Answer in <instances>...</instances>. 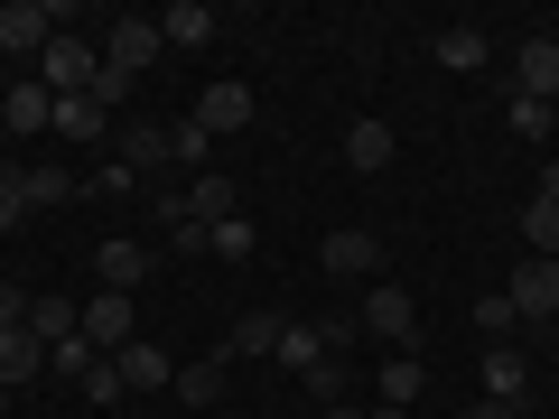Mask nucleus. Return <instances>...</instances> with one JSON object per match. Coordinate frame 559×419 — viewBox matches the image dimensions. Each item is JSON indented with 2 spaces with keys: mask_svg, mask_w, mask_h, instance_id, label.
Here are the masks:
<instances>
[{
  "mask_svg": "<svg viewBox=\"0 0 559 419\" xmlns=\"http://www.w3.org/2000/svg\"><path fill=\"white\" fill-rule=\"evenodd\" d=\"M318 355H326V326H280V363H289V373H308Z\"/></svg>",
  "mask_w": 559,
  "mask_h": 419,
  "instance_id": "c756f323",
  "label": "nucleus"
},
{
  "mask_svg": "<svg viewBox=\"0 0 559 419\" xmlns=\"http://www.w3.org/2000/svg\"><path fill=\"white\" fill-rule=\"evenodd\" d=\"M75 336L94 345V355H121V345H131V299H121V289H94L84 318H75Z\"/></svg>",
  "mask_w": 559,
  "mask_h": 419,
  "instance_id": "0eeeda50",
  "label": "nucleus"
},
{
  "mask_svg": "<svg viewBox=\"0 0 559 419\" xmlns=\"http://www.w3.org/2000/svg\"><path fill=\"white\" fill-rule=\"evenodd\" d=\"M28 308H38L28 289H0V336H10V326H28Z\"/></svg>",
  "mask_w": 559,
  "mask_h": 419,
  "instance_id": "4c0bfd02",
  "label": "nucleus"
},
{
  "mask_svg": "<svg viewBox=\"0 0 559 419\" xmlns=\"http://www.w3.org/2000/svg\"><path fill=\"white\" fill-rule=\"evenodd\" d=\"M168 149H178V168H197V178H205V121H197V112L168 121Z\"/></svg>",
  "mask_w": 559,
  "mask_h": 419,
  "instance_id": "7c9ffc66",
  "label": "nucleus"
},
{
  "mask_svg": "<svg viewBox=\"0 0 559 419\" xmlns=\"http://www.w3.org/2000/svg\"><path fill=\"white\" fill-rule=\"evenodd\" d=\"M299 382H308V400H326V410H336V400L355 392V373H345V355H318V363H308Z\"/></svg>",
  "mask_w": 559,
  "mask_h": 419,
  "instance_id": "bb28decb",
  "label": "nucleus"
},
{
  "mask_svg": "<svg viewBox=\"0 0 559 419\" xmlns=\"http://www.w3.org/2000/svg\"><path fill=\"white\" fill-rule=\"evenodd\" d=\"M392 159H401L392 121H345V168H355V178H382Z\"/></svg>",
  "mask_w": 559,
  "mask_h": 419,
  "instance_id": "9b49d317",
  "label": "nucleus"
},
{
  "mask_svg": "<svg viewBox=\"0 0 559 419\" xmlns=\"http://www.w3.org/2000/svg\"><path fill=\"white\" fill-rule=\"evenodd\" d=\"M84 94H94V103H103V112H112V103H131V75H112V65H103V75H94V84H84Z\"/></svg>",
  "mask_w": 559,
  "mask_h": 419,
  "instance_id": "c9c22d12",
  "label": "nucleus"
},
{
  "mask_svg": "<svg viewBox=\"0 0 559 419\" xmlns=\"http://www.w3.org/2000/svg\"><path fill=\"white\" fill-rule=\"evenodd\" d=\"M318 271H326V279H373V271H382V242L364 234V224H345V234L318 242Z\"/></svg>",
  "mask_w": 559,
  "mask_h": 419,
  "instance_id": "6e6552de",
  "label": "nucleus"
},
{
  "mask_svg": "<svg viewBox=\"0 0 559 419\" xmlns=\"http://www.w3.org/2000/svg\"><path fill=\"white\" fill-rule=\"evenodd\" d=\"M28 224V205H20V178H0V234H20Z\"/></svg>",
  "mask_w": 559,
  "mask_h": 419,
  "instance_id": "e433bc0d",
  "label": "nucleus"
},
{
  "mask_svg": "<svg viewBox=\"0 0 559 419\" xmlns=\"http://www.w3.org/2000/svg\"><path fill=\"white\" fill-rule=\"evenodd\" d=\"M94 345H84V336H57V345H47V373H57V382H84V373H94Z\"/></svg>",
  "mask_w": 559,
  "mask_h": 419,
  "instance_id": "c85d7f7f",
  "label": "nucleus"
},
{
  "mask_svg": "<svg viewBox=\"0 0 559 419\" xmlns=\"http://www.w3.org/2000/svg\"><path fill=\"white\" fill-rule=\"evenodd\" d=\"M513 94L559 103V38H522V47H513Z\"/></svg>",
  "mask_w": 559,
  "mask_h": 419,
  "instance_id": "1a4fd4ad",
  "label": "nucleus"
},
{
  "mask_svg": "<svg viewBox=\"0 0 559 419\" xmlns=\"http://www.w3.org/2000/svg\"><path fill=\"white\" fill-rule=\"evenodd\" d=\"M0 410H10V382H0Z\"/></svg>",
  "mask_w": 559,
  "mask_h": 419,
  "instance_id": "a19ab883",
  "label": "nucleus"
},
{
  "mask_svg": "<svg viewBox=\"0 0 559 419\" xmlns=\"http://www.w3.org/2000/svg\"><path fill=\"white\" fill-rule=\"evenodd\" d=\"M75 318H84V308L66 299V289H47V299L28 308V336H38V345H57V336H75Z\"/></svg>",
  "mask_w": 559,
  "mask_h": 419,
  "instance_id": "a878e982",
  "label": "nucleus"
},
{
  "mask_svg": "<svg viewBox=\"0 0 559 419\" xmlns=\"http://www.w3.org/2000/svg\"><path fill=\"white\" fill-rule=\"evenodd\" d=\"M159 38L168 47H205L215 38V10H205V0H178V10H159Z\"/></svg>",
  "mask_w": 559,
  "mask_h": 419,
  "instance_id": "5701e85b",
  "label": "nucleus"
},
{
  "mask_svg": "<svg viewBox=\"0 0 559 419\" xmlns=\"http://www.w3.org/2000/svg\"><path fill=\"white\" fill-rule=\"evenodd\" d=\"M429 57H439L448 75H476V65L495 57V38H485V28H439V38H429Z\"/></svg>",
  "mask_w": 559,
  "mask_h": 419,
  "instance_id": "f3484780",
  "label": "nucleus"
},
{
  "mask_svg": "<svg viewBox=\"0 0 559 419\" xmlns=\"http://www.w3.org/2000/svg\"><path fill=\"white\" fill-rule=\"evenodd\" d=\"M94 279H103V289H121V299H131L140 279H150V252H140V242H94Z\"/></svg>",
  "mask_w": 559,
  "mask_h": 419,
  "instance_id": "2eb2a0df",
  "label": "nucleus"
},
{
  "mask_svg": "<svg viewBox=\"0 0 559 419\" xmlns=\"http://www.w3.org/2000/svg\"><path fill=\"white\" fill-rule=\"evenodd\" d=\"M197 121H205V140H224V131H242V121H252V84H205L197 94Z\"/></svg>",
  "mask_w": 559,
  "mask_h": 419,
  "instance_id": "ddd939ff",
  "label": "nucleus"
},
{
  "mask_svg": "<svg viewBox=\"0 0 559 419\" xmlns=\"http://www.w3.org/2000/svg\"><path fill=\"white\" fill-rule=\"evenodd\" d=\"M94 75H103V47H84V38H47V57H38V84H47V94H84Z\"/></svg>",
  "mask_w": 559,
  "mask_h": 419,
  "instance_id": "39448f33",
  "label": "nucleus"
},
{
  "mask_svg": "<svg viewBox=\"0 0 559 419\" xmlns=\"http://www.w3.org/2000/svg\"><path fill=\"white\" fill-rule=\"evenodd\" d=\"M10 178H20V205H28V215H47V205H66V196L84 187V178H66V168H10Z\"/></svg>",
  "mask_w": 559,
  "mask_h": 419,
  "instance_id": "412c9836",
  "label": "nucleus"
},
{
  "mask_svg": "<svg viewBox=\"0 0 559 419\" xmlns=\"http://www.w3.org/2000/svg\"><path fill=\"white\" fill-rule=\"evenodd\" d=\"M485 392H495V400H513V410H522V392H532V363H522L513 345H485Z\"/></svg>",
  "mask_w": 559,
  "mask_h": 419,
  "instance_id": "aec40b11",
  "label": "nucleus"
},
{
  "mask_svg": "<svg viewBox=\"0 0 559 419\" xmlns=\"http://www.w3.org/2000/svg\"><path fill=\"white\" fill-rule=\"evenodd\" d=\"M466 419H522V410H513V400H495V392H485V400H466Z\"/></svg>",
  "mask_w": 559,
  "mask_h": 419,
  "instance_id": "58836bf2",
  "label": "nucleus"
},
{
  "mask_svg": "<svg viewBox=\"0 0 559 419\" xmlns=\"http://www.w3.org/2000/svg\"><path fill=\"white\" fill-rule=\"evenodd\" d=\"M38 373H47V345L28 336V326H10V336H0V382H10V392H28Z\"/></svg>",
  "mask_w": 559,
  "mask_h": 419,
  "instance_id": "dca6fc26",
  "label": "nucleus"
},
{
  "mask_svg": "<svg viewBox=\"0 0 559 419\" xmlns=\"http://www.w3.org/2000/svg\"><path fill=\"white\" fill-rule=\"evenodd\" d=\"M112 373H121V392H178V355H168V345H150V336L121 345Z\"/></svg>",
  "mask_w": 559,
  "mask_h": 419,
  "instance_id": "423d86ee",
  "label": "nucleus"
},
{
  "mask_svg": "<svg viewBox=\"0 0 559 419\" xmlns=\"http://www.w3.org/2000/svg\"><path fill=\"white\" fill-rule=\"evenodd\" d=\"M355 336H382L392 355H411V336H419V308H411V289L373 279V289H364V308H355Z\"/></svg>",
  "mask_w": 559,
  "mask_h": 419,
  "instance_id": "f257e3e1",
  "label": "nucleus"
},
{
  "mask_svg": "<svg viewBox=\"0 0 559 419\" xmlns=\"http://www.w3.org/2000/svg\"><path fill=\"white\" fill-rule=\"evenodd\" d=\"M476 326H485V336H495V345H513V299H503V289H495V299H476Z\"/></svg>",
  "mask_w": 559,
  "mask_h": 419,
  "instance_id": "473e14b6",
  "label": "nucleus"
},
{
  "mask_svg": "<svg viewBox=\"0 0 559 419\" xmlns=\"http://www.w3.org/2000/svg\"><path fill=\"white\" fill-rule=\"evenodd\" d=\"M503 299H513V318H559V261L522 252L513 279H503Z\"/></svg>",
  "mask_w": 559,
  "mask_h": 419,
  "instance_id": "7ed1b4c3",
  "label": "nucleus"
},
{
  "mask_svg": "<svg viewBox=\"0 0 559 419\" xmlns=\"http://www.w3.org/2000/svg\"><path fill=\"white\" fill-rule=\"evenodd\" d=\"M224 363H234V355H205V363H178V400H187V410H205V400H224Z\"/></svg>",
  "mask_w": 559,
  "mask_h": 419,
  "instance_id": "393cba45",
  "label": "nucleus"
},
{
  "mask_svg": "<svg viewBox=\"0 0 559 419\" xmlns=\"http://www.w3.org/2000/svg\"><path fill=\"white\" fill-rule=\"evenodd\" d=\"M318 419H382V410H355V400H336V410H318Z\"/></svg>",
  "mask_w": 559,
  "mask_h": 419,
  "instance_id": "ea45409f",
  "label": "nucleus"
},
{
  "mask_svg": "<svg viewBox=\"0 0 559 419\" xmlns=\"http://www.w3.org/2000/svg\"><path fill=\"white\" fill-rule=\"evenodd\" d=\"M419 382H429V373H419V355H392V363H382V382H373V410L382 419H401V410H411V400H419Z\"/></svg>",
  "mask_w": 559,
  "mask_h": 419,
  "instance_id": "a211bd4d",
  "label": "nucleus"
},
{
  "mask_svg": "<svg viewBox=\"0 0 559 419\" xmlns=\"http://www.w3.org/2000/svg\"><path fill=\"white\" fill-rule=\"evenodd\" d=\"M121 168H131V178H150V168H178V149H168V121H121Z\"/></svg>",
  "mask_w": 559,
  "mask_h": 419,
  "instance_id": "4468645a",
  "label": "nucleus"
},
{
  "mask_svg": "<svg viewBox=\"0 0 559 419\" xmlns=\"http://www.w3.org/2000/svg\"><path fill=\"white\" fill-rule=\"evenodd\" d=\"M0 121H10V131H20V140L57 131V94H47L38 75H28V84H10V94H0Z\"/></svg>",
  "mask_w": 559,
  "mask_h": 419,
  "instance_id": "f8f14e48",
  "label": "nucleus"
},
{
  "mask_svg": "<svg viewBox=\"0 0 559 419\" xmlns=\"http://www.w3.org/2000/svg\"><path fill=\"white\" fill-rule=\"evenodd\" d=\"M84 400H131V392H121V373H112V355H103L94 373H84Z\"/></svg>",
  "mask_w": 559,
  "mask_h": 419,
  "instance_id": "f704fd0d",
  "label": "nucleus"
},
{
  "mask_svg": "<svg viewBox=\"0 0 559 419\" xmlns=\"http://www.w3.org/2000/svg\"><path fill=\"white\" fill-rule=\"evenodd\" d=\"M84 187H94V196H131L140 178H131V168H121V159H103V168H94V178H84Z\"/></svg>",
  "mask_w": 559,
  "mask_h": 419,
  "instance_id": "72a5a7b5",
  "label": "nucleus"
},
{
  "mask_svg": "<svg viewBox=\"0 0 559 419\" xmlns=\"http://www.w3.org/2000/svg\"><path fill=\"white\" fill-rule=\"evenodd\" d=\"M205 252H215V261H252V215L215 224V234H205Z\"/></svg>",
  "mask_w": 559,
  "mask_h": 419,
  "instance_id": "2f4dec72",
  "label": "nucleus"
},
{
  "mask_svg": "<svg viewBox=\"0 0 559 419\" xmlns=\"http://www.w3.org/2000/svg\"><path fill=\"white\" fill-rule=\"evenodd\" d=\"M103 131H112V112L94 94H57V140H103Z\"/></svg>",
  "mask_w": 559,
  "mask_h": 419,
  "instance_id": "4be33fe9",
  "label": "nucleus"
},
{
  "mask_svg": "<svg viewBox=\"0 0 559 419\" xmlns=\"http://www.w3.org/2000/svg\"><path fill=\"white\" fill-rule=\"evenodd\" d=\"M47 38H66V20L47 0H10L0 10V57H47Z\"/></svg>",
  "mask_w": 559,
  "mask_h": 419,
  "instance_id": "f03ea898",
  "label": "nucleus"
},
{
  "mask_svg": "<svg viewBox=\"0 0 559 419\" xmlns=\"http://www.w3.org/2000/svg\"><path fill=\"white\" fill-rule=\"evenodd\" d=\"M503 121H513V140H550V131H559V103H532V94H513V103H503Z\"/></svg>",
  "mask_w": 559,
  "mask_h": 419,
  "instance_id": "cd10ccee",
  "label": "nucleus"
},
{
  "mask_svg": "<svg viewBox=\"0 0 559 419\" xmlns=\"http://www.w3.org/2000/svg\"><path fill=\"white\" fill-rule=\"evenodd\" d=\"M522 242H532L540 261H559V187H532V205H522Z\"/></svg>",
  "mask_w": 559,
  "mask_h": 419,
  "instance_id": "6ab92c4d",
  "label": "nucleus"
},
{
  "mask_svg": "<svg viewBox=\"0 0 559 419\" xmlns=\"http://www.w3.org/2000/svg\"><path fill=\"white\" fill-rule=\"evenodd\" d=\"M178 205H187V215L205 224V234H215V224H234V215H242V187L205 168V178H187V187H178Z\"/></svg>",
  "mask_w": 559,
  "mask_h": 419,
  "instance_id": "9d476101",
  "label": "nucleus"
},
{
  "mask_svg": "<svg viewBox=\"0 0 559 419\" xmlns=\"http://www.w3.org/2000/svg\"><path fill=\"white\" fill-rule=\"evenodd\" d=\"M280 326H289V318H271V308H252V318H234V336H224V355H280Z\"/></svg>",
  "mask_w": 559,
  "mask_h": 419,
  "instance_id": "b1692460",
  "label": "nucleus"
},
{
  "mask_svg": "<svg viewBox=\"0 0 559 419\" xmlns=\"http://www.w3.org/2000/svg\"><path fill=\"white\" fill-rule=\"evenodd\" d=\"M159 57H168L159 20H112V38H103V65H112V75H150Z\"/></svg>",
  "mask_w": 559,
  "mask_h": 419,
  "instance_id": "20e7f679",
  "label": "nucleus"
}]
</instances>
